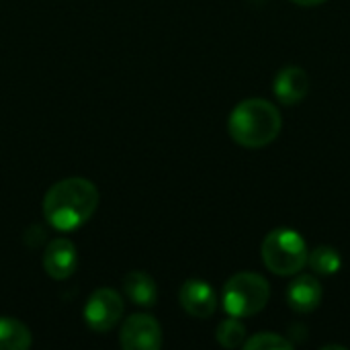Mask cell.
I'll return each mask as SVG.
<instances>
[{
  "instance_id": "6da1fadb",
  "label": "cell",
  "mask_w": 350,
  "mask_h": 350,
  "mask_svg": "<svg viewBox=\"0 0 350 350\" xmlns=\"http://www.w3.org/2000/svg\"><path fill=\"white\" fill-rule=\"evenodd\" d=\"M100 195L96 187L80 176L55 183L43 197V215L59 232H72L84 226L98 209Z\"/></svg>"
},
{
  "instance_id": "7a4b0ae2",
  "label": "cell",
  "mask_w": 350,
  "mask_h": 350,
  "mask_svg": "<svg viewBox=\"0 0 350 350\" xmlns=\"http://www.w3.org/2000/svg\"><path fill=\"white\" fill-rule=\"evenodd\" d=\"M283 127L281 111L265 98H246L234 107L228 119L232 139L244 148H265L273 144Z\"/></svg>"
},
{
  "instance_id": "3957f363",
  "label": "cell",
  "mask_w": 350,
  "mask_h": 350,
  "mask_svg": "<svg viewBox=\"0 0 350 350\" xmlns=\"http://www.w3.org/2000/svg\"><path fill=\"white\" fill-rule=\"evenodd\" d=\"M308 244L301 234L289 228L273 230L262 242V262L279 277L301 273V269L308 265Z\"/></svg>"
},
{
  "instance_id": "277c9868",
  "label": "cell",
  "mask_w": 350,
  "mask_h": 350,
  "mask_svg": "<svg viewBox=\"0 0 350 350\" xmlns=\"http://www.w3.org/2000/svg\"><path fill=\"white\" fill-rule=\"evenodd\" d=\"M271 297L269 281L258 273H238L224 287V310L234 318H250L262 312Z\"/></svg>"
},
{
  "instance_id": "5b68a950",
  "label": "cell",
  "mask_w": 350,
  "mask_h": 350,
  "mask_svg": "<svg viewBox=\"0 0 350 350\" xmlns=\"http://www.w3.org/2000/svg\"><path fill=\"white\" fill-rule=\"evenodd\" d=\"M123 310H125L123 297L115 289L100 287L86 299L82 314L90 330L105 334V332H111L119 324Z\"/></svg>"
},
{
  "instance_id": "8992f818",
  "label": "cell",
  "mask_w": 350,
  "mask_h": 350,
  "mask_svg": "<svg viewBox=\"0 0 350 350\" xmlns=\"http://www.w3.org/2000/svg\"><path fill=\"white\" fill-rule=\"evenodd\" d=\"M119 340L125 350H158L162 347V328L154 316L135 314L121 326Z\"/></svg>"
},
{
  "instance_id": "52a82bcc",
  "label": "cell",
  "mask_w": 350,
  "mask_h": 350,
  "mask_svg": "<svg viewBox=\"0 0 350 350\" xmlns=\"http://www.w3.org/2000/svg\"><path fill=\"white\" fill-rule=\"evenodd\" d=\"M178 301L183 310L193 318H211L217 310V295L215 289L201 279H189L178 291Z\"/></svg>"
},
{
  "instance_id": "ba28073f",
  "label": "cell",
  "mask_w": 350,
  "mask_h": 350,
  "mask_svg": "<svg viewBox=\"0 0 350 350\" xmlns=\"http://www.w3.org/2000/svg\"><path fill=\"white\" fill-rule=\"evenodd\" d=\"M78 262H80L78 250L68 238H53L47 244L43 254V269L51 279L55 281L70 279L76 273Z\"/></svg>"
},
{
  "instance_id": "9c48e42d",
  "label": "cell",
  "mask_w": 350,
  "mask_h": 350,
  "mask_svg": "<svg viewBox=\"0 0 350 350\" xmlns=\"http://www.w3.org/2000/svg\"><path fill=\"white\" fill-rule=\"evenodd\" d=\"M275 96L281 105L293 107L299 100H304L310 92V76L299 66H287L279 70V74L273 80Z\"/></svg>"
},
{
  "instance_id": "30bf717a",
  "label": "cell",
  "mask_w": 350,
  "mask_h": 350,
  "mask_svg": "<svg viewBox=\"0 0 350 350\" xmlns=\"http://www.w3.org/2000/svg\"><path fill=\"white\" fill-rule=\"evenodd\" d=\"M287 304L297 314H310L322 304V285L312 275H299L287 287Z\"/></svg>"
},
{
  "instance_id": "8fae6325",
  "label": "cell",
  "mask_w": 350,
  "mask_h": 350,
  "mask_svg": "<svg viewBox=\"0 0 350 350\" xmlns=\"http://www.w3.org/2000/svg\"><path fill=\"white\" fill-rule=\"evenodd\" d=\"M123 291H125V297L139 308H152L158 301L156 281L144 271L127 273L123 277Z\"/></svg>"
},
{
  "instance_id": "7c38bea8",
  "label": "cell",
  "mask_w": 350,
  "mask_h": 350,
  "mask_svg": "<svg viewBox=\"0 0 350 350\" xmlns=\"http://www.w3.org/2000/svg\"><path fill=\"white\" fill-rule=\"evenodd\" d=\"M33 338L29 328L16 318H0V350H27Z\"/></svg>"
},
{
  "instance_id": "4fadbf2b",
  "label": "cell",
  "mask_w": 350,
  "mask_h": 350,
  "mask_svg": "<svg viewBox=\"0 0 350 350\" xmlns=\"http://www.w3.org/2000/svg\"><path fill=\"white\" fill-rule=\"evenodd\" d=\"M308 265L312 267L314 273L318 275H336L342 267V258L336 248L332 246H318L308 254Z\"/></svg>"
},
{
  "instance_id": "5bb4252c",
  "label": "cell",
  "mask_w": 350,
  "mask_h": 350,
  "mask_svg": "<svg viewBox=\"0 0 350 350\" xmlns=\"http://www.w3.org/2000/svg\"><path fill=\"white\" fill-rule=\"evenodd\" d=\"M215 338H217V342H219L224 349H238V347H244V342H246V326L240 322V318L230 316L228 320H224V322L217 326Z\"/></svg>"
},
{
  "instance_id": "9a60e30c",
  "label": "cell",
  "mask_w": 350,
  "mask_h": 350,
  "mask_svg": "<svg viewBox=\"0 0 350 350\" xmlns=\"http://www.w3.org/2000/svg\"><path fill=\"white\" fill-rule=\"evenodd\" d=\"M246 350H289L293 349V342L277 332H258L252 338L244 342Z\"/></svg>"
},
{
  "instance_id": "2e32d148",
  "label": "cell",
  "mask_w": 350,
  "mask_h": 350,
  "mask_svg": "<svg viewBox=\"0 0 350 350\" xmlns=\"http://www.w3.org/2000/svg\"><path fill=\"white\" fill-rule=\"evenodd\" d=\"M291 2L297 6H316V4H322L324 0H291Z\"/></svg>"
}]
</instances>
